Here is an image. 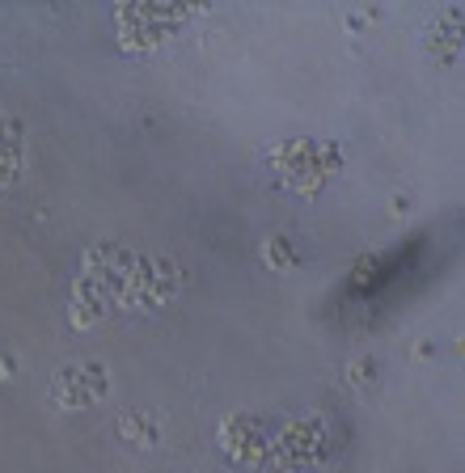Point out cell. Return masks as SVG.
I'll use <instances>...</instances> for the list:
<instances>
[{
	"mask_svg": "<svg viewBox=\"0 0 465 473\" xmlns=\"http://www.w3.org/2000/svg\"><path fill=\"white\" fill-rule=\"evenodd\" d=\"M267 262H279V266H292V250L279 241V236H275V241H267Z\"/></svg>",
	"mask_w": 465,
	"mask_h": 473,
	"instance_id": "cell-1",
	"label": "cell"
},
{
	"mask_svg": "<svg viewBox=\"0 0 465 473\" xmlns=\"http://www.w3.org/2000/svg\"><path fill=\"white\" fill-rule=\"evenodd\" d=\"M351 381H355V385H364V381H373V359H359V363L351 368Z\"/></svg>",
	"mask_w": 465,
	"mask_h": 473,
	"instance_id": "cell-2",
	"label": "cell"
}]
</instances>
